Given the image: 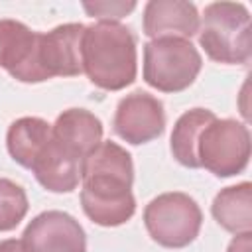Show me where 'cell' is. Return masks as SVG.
<instances>
[{
	"label": "cell",
	"mask_w": 252,
	"mask_h": 252,
	"mask_svg": "<svg viewBox=\"0 0 252 252\" xmlns=\"http://www.w3.org/2000/svg\"><path fill=\"white\" fill-rule=\"evenodd\" d=\"M136 37L118 22L85 26L81 39V63L89 81L104 91H120L134 83Z\"/></svg>",
	"instance_id": "2"
},
{
	"label": "cell",
	"mask_w": 252,
	"mask_h": 252,
	"mask_svg": "<svg viewBox=\"0 0 252 252\" xmlns=\"http://www.w3.org/2000/svg\"><path fill=\"white\" fill-rule=\"evenodd\" d=\"M51 136L65 150L85 159L102 142V122L85 108H69L57 116Z\"/></svg>",
	"instance_id": "12"
},
{
	"label": "cell",
	"mask_w": 252,
	"mask_h": 252,
	"mask_svg": "<svg viewBox=\"0 0 252 252\" xmlns=\"http://www.w3.org/2000/svg\"><path fill=\"white\" fill-rule=\"evenodd\" d=\"M195 154L199 167L217 177H232L244 171L250 159L248 126L234 118L211 120L199 134Z\"/></svg>",
	"instance_id": "7"
},
{
	"label": "cell",
	"mask_w": 252,
	"mask_h": 252,
	"mask_svg": "<svg viewBox=\"0 0 252 252\" xmlns=\"http://www.w3.org/2000/svg\"><path fill=\"white\" fill-rule=\"evenodd\" d=\"M199 12L193 2L185 0H150L144 6V33L158 37L189 39L199 32Z\"/></svg>",
	"instance_id": "10"
},
{
	"label": "cell",
	"mask_w": 252,
	"mask_h": 252,
	"mask_svg": "<svg viewBox=\"0 0 252 252\" xmlns=\"http://www.w3.org/2000/svg\"><path fill=\"white\" fill-rule=\"evenodd\" d=\"M226 252H252V232H240V234H236L230 240Z\"/></svg>",
	"instance_id": "19"
},
{
	"label": "cell",
	"mask_w": 252,
	"mask_h": 252,
	"mask_svg": "<svg viewBox=\"0 0 252 252\" xmlns=\"http://www.w3.org/2000/svg\"><path fill=\"white\" fill-rule=\"evenodd\" d=\"M83 32V24H63L47 33H37L30 61L14 79L22 83H41L53 77L81 75Z\"/></svg>",
	"instance_id": "4"
},
{
	"label": "cell",
	"mask_w": 252,
	"mask_h": 252,
	"mask_svg": "<svg viewBox=\"0 0 252 252\" xmlns=\"http://www.w3.org/2000/svg\"><path fill=\"white\" fill-rule=\"evenodd\" d=\"M114 132L128 144L140 146L161 136L165 112L159 98L144 91H134L120 98L114 112Z\"/></svg>",
	"instance_id": "9"
},
{
	"label": "cell",
	"mask_w": 252,
	"mask_h": 252,
	"mask_svg": "<svg viewBox=\"0 0 252 252\" xmlns=\"http://www.w3.org/2000/svg\"><path fill=\"white\" fill-rule=\"evenodd\" d=\"M83 8L100 22H118L136 8V2H83Z\"/></svg>",
	"instance_id": "18"
},
{
	"label": "cell",
	"mask_w": 252,
	"mask_h": 252,
	"mask_svg": "<svg viewBox=\"0 0 252 252\" xmlns=\"http://www.w3.org/2000/svg\"><path fill=\"white\" fill-rule=\"evenodd\" d=\"M28 207L26 191L18 183L0 177V232L14 230L24 220Z\"/></svg>",
	"instance_id": "17"
},
{
	"label": "cell",
	"mask_w": 252,
	"mask_h": 252,
	"mask_svg": "<svg viewBox=\"0 0 252 252\" xmlns=\"http://www.w3.org/2000/svg\"><path fill=\"white\" fill-rule=\"evenodd\" d=\"M51 138V124L37 116H24L10 124L6 146L16 163L32 169L33 161Z\"/></svg>",
	"instance_id": "13"
},
{
	"label": "cell",
	"mask_w": 252,
	"mask_h": 252,
	"mask_svg": "<svg viewBox=\"0 0 252 252\" xmlns=\"http://www.w3.org/2000/svg\"><path fill=\"white\" fill-rule=\"evenodd\" d=\"M203 59L183 37H158L144 45V81L161 93L185 91L197 79Z\"/></svg>",
	"instance_id": "5"
},
{
	"label": "cell",
	"mask_w": 252,
	"mask_h": 252,
	"mask_svg": "<svg viewBox=\"0 0 252 252\" xmlns=\"http://www.w3.org/2000/svg\"><path fill=\"white\" fill-rule=\"evenodd\" d=\"M0 252H22V242L16 238H8L0 242Z\"/></svg>",
	"instance_id": "20"
},
{
	"label": "cell",
	"mask_w": 252,
	"mask_h": 252,
	"mask_svg": "<svg viewBox=\"0 0 252 252\" xmlns=\"http://www.w3.org/2000/svg\"><path fill=\"white\" fill-rule=\"evenodd\" d=\"M215 220L228 232L240 234L252 228V185L242 181L217 193L211 205Z\"/></svg>",
	"instance_id": "14"
},
{
	"label": "cell",
	"mask_w": 252,
	"mask_h": 252,
	"mask_svg": "<svg viewBox=\"0 0 252 252\" xmlns=\"http://www.w3.org/2000/svg\"><path fill=\"white\" fill-rule=\"evenodd\" d=\"M81 181V205L94 224L118 226L132 219L136 211L134 163L122 146L100 142L83 159Z\"/></svg>",
	"instance_id": "1"
},
{
	"label": "cell",
	"mask_w": 252,
	"mask_h": 252,
	"mask_svg": "<svg viewBox=\"0 0 252 252\" xmlns=\"http://www.w3.org/2000/svg\"><path fill=\"white\" fill-rule=\"evenodd\" d=\"M199 43L219 63L242 65L252 55L250 12L240 2H213L199 24Z\"/></svg>",
	"instance_id": "3"
},
{
	"label": "cell",
	"mask_w": 252,
	"mask_h": 252,
	"mask_svg": "<svg viewBox=\"0 0 252 252\" xmlns=\"http://www.w3.org/2000/svg\"><path fill=\"white\" fill-rule=\"evenodd\" d=\"M37 32L18 20H0V67L16 77L32 57Z\"/></svg>",
	"instance_id": "15"
},
{
	"label": "cell",
	"mask_w": 252,
	"mask_h": 252,
	"mask_svg": "<svg viewBox=\"0 0 252 252\" xmlns=\"http://www.w3.org/2000/svg\"><path fill=\"white\" fill-rule=\"evenodd\" d=\"M203 213L193 197L181 191L161 193L144 209V224L154 242L165 248L189 246L201 230Z\"/></svg>",
	"instance_id": "6"
},
{
	"label": "cell",
	"mask_w": 252,
	"mask_h": 252,
	"mask_svg": "<svg viewBox=\"0 0 252 252\" xmlns=\"http://www.w3.org/2000/svg\"><path fill=\"white\" fill-rule=\"evenodd\" d=\"M215 118H217L215 112L207 108H191L177 118L171 132V154L181 165L193 167V169L199 167L197 154H195L197 140L201 130Z\"/></svg>",
	"instance_id": "16"
},
{
	"label": "cell",
	"mask_w": 252,
	"mask_h": 252,
	"mask_svg": "<svg viewBox=\"0 0 252 252\" xmlns=\"http://www.w3.org/2000/svg\"><path fill=\"white\" fill-rule=\"evenodd\" d=\"M20 242L22 252H87L83 226L63 211H45L33 217Z\"/></svg>",
	"instance_id": "8"
},
{
	"label": "cell",
	"mask_w": 252,
	"mask_h": 252,
	"mask_svg": "<svg viewBox=\"0 0 252 252\" xmlns=\"http://www.w3.org/2000/svg\"><path fill=\"white\" fill-rule=\"evenodd\" d=\"M83 159L65 150L59 142L49 138L41 154L32 165V171L39 185L51 193H71L81 181Z\"/></svg>",
	"instance_id": "11"
}]
</instances>
